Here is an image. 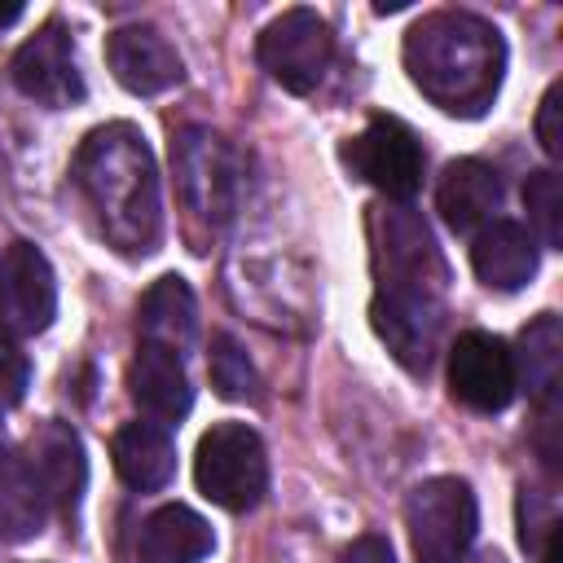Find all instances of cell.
<instances>
[{
    "label": "cell",
    "mask_w": 563,
    "mask_h": 563,
    "mask_svg": "<svg viewBox=\"0 0 563 563\" xmlns=\"http://www.w3.org/2000/svg\"><path fill=\"white\" fill-rule=\"evenodd\" d=\"M194 334H198V303H194V290L185 277L167 273L158 277L145 295H141V308H136V339L150 343V347H167L176 356H185L194 347Z\"/></svg>",
    "instance_id": "e0dca14e"
},
{
    "label": "cell",
    "mask_w": 563,
    "mask_h": 563,
    "mask_svg": "<svg viewBox=\"0 0 563 563\" xmlns=\"http://www.w3.org/2000/svg\"><path fill=\"white\" fill-rule=\"evenodd\" d=\"M405 528L418 563H457L479 528V506L466 479L435 475L409 488L405 497Z\"/></svg>",
    "instance_id": "277c9868"
},
{
    "label": "cell",
    "mask_w": 563,
    "mask_h": 563,
    "mask_svg": "<svg viewBox=\"0 0 563 563\" xmlns=\"http://www.w3.org/2000/svg\"><path fill=\"white\" fill-rule=\"evenodd\" d=\"M523 207H528V233L541 238V246L559 251L563 246V180L559 172H532L523 180Z\"/></svg>",
    "instance_id": "7402d4cb"
},
{
    "label": "cell",
    "mask_w": 563,
    "mask_h": 563,
    "mask_svg": "<svg viewBox=\"0 0 563 563\" xmlns=\"http://www.w3.org/2000/svg\"><path fill=\"white\" fill-rule=\"evenodd\" d=\"M563 101V84H550L545 97H541V110H537V141L550 158H563V132H559V106Z\"/></svg>",
    "instance_id": "d4e9b609"
},
{
    "label": "cell",
    "mask_w": 563,
    "mask_h": 563,
    "mask_svg": "<svg viewBox=\"0 0 563 563\" xmlns=\"http://www.w3.org/2000/svg\"><path fill=\"white\" fill-rule=\"evenodd\" d=\"M136 550H141V563H202L216 550V532L198 510L172 501L141 523Z\"/></svg>",
    "instance_id": "d6986e66"
},
{
    "label": "cell",
    "mask_w": 563,
    "mask_h": 563,
    "mask_svg": "<svg viewBox=\"0 0 563 563\" xmlns=\"http://www.w3.org/2000/svg\"><path fill=\"white\" fill-rule=\"evenodd\" d=\"M449 391L475 413H501L519 391L510 347L488 330L457 334L449 347Z\"/></svg>",
    "instance_id": "30bf717a"
},
{
    "label": "cell",
    "mask_w": 563,
    "mask_h": 563,
    "mask_svg": "<svg viewBox=\"0 0 563 563\" xmlns=\"http://www.w3.org/2000/svg\"><path fill=\"white\" fill-rule=\"evenodd\" d=\"M471 268L488 290H523L537 273V238L515 220H493L475 233Z\"/></svg>",
    "instance_id": "2e32d148"
},
{
    "label": "cell",
    "mask_w": 563,
    "mask_h": 563,
    "mask_svg": "<svg viewBox=\"0 0 563 563\" xmlns=\"http://www.w3.org/2000/svg\"><path fill=\"white\" fill-rule=\"evenodd\" d=\"M128 391L158 427L180 422L194 409V387H189V374H185V356H176L167 347L136 343V356L128 365Z\"/></svg>",
    "instance_id": "5bb4252c"
},
{
    "label": "cell",
    "mask_w": 563,
    "mask_h": 563,
    "mask_svg": "<svg viewBox=\"0 0 563 563\" xmlns=\"http://www.w3.org/2000/svg\"><path fill=\"white\" fill-rule=\"evenodd\" d=\"M194 479L207 501L220 510H255L268 493V457L264 440L246 422H216L194 453Z\"/></svg>",
    "instance_id": "3957f363"
},
{
    "label": "cell",
    "mask_w": 563,
    "mask_h": 563,
    "mask_svg": "<svg viewBox=\"0 0 563 563\" xmlns=\"http://www.w3.org/2000/svg\"><path fill=\"white\" fill-rule=\"evenodd\" d=\"M440 290L444 286H422V282H378V295L369 303L374 334L409 374H427L431 365L440 321H444Z\"/></svg>",
    "instance_id": "8992f818"
},
{
    "label": "cell",
    "mask_w": 563,
    "mask_h": 563,
    "mask_svg": "<svg viewBox=\"0 0 563 563\" xmlns=\"http://www.w3.org/2000/svg\"><path fill=\"white\" fill-rule=\"evenodd\" d=\"M334 57V35L317 9H286L260 31V66L295 97H308Z\"/></svg>",
    "instance_id": "52a82bcc"
},
{
    "label": "cell",
    "mask_w": 563,
    "mask_h": 563,
    "mask_svg": "<svg viewBox=\"0 0 563 563\" xmlns=\"http://www.w3.org/2000/svg\"><path fill=\"white\" fill-rule=\"evenodd\" d=\"M57 317V282L48 255L18 238L0 251V325L13 334H40Z\"/></svg>",
    "instance_id": "9c48e42d"
},
{
    "label": "cell",
    "mask_w": 563,
    "mask_h": 563,
    "mask_svg": "<svg viewBox=\"0 0 563 563\" xmlns=\"http://www.w3.org/2000/svg\"><path fill=\"white\" fill-rule=\"evenodd\" d=\"M26 387H31V361H26V352L13 343V334L0 330V409L22 405Z\"/></svg>",
    "instance_id": "cb8c5ba5"
},
{
    "label": "cell",
    "mask_w": 563,
    "mask_h": 563,
    "mask_svg": "<svg viewBox=\"0 0 563 563\" xmlns=\"http://www.w3.org/2000/svg\"><path fill=\"white\" fill-rule=\"evenodd\" d=\"M207 369H211L216 396H224V400H251V405L260 400L255 365L246 361V352L238 347L233 334H216V339H211V361H207Z\"/></svg>",
    "instance_id": "603a6c76"
},
{
    "label": "cell",
    "mask_w": 563,
    "mask_h": 563,
    "mask_svg": "<svg viewBox=\"0 0 563 563\" xmlns=\"http://www.w3.org/2000/svg\"><path fill=\"white\" fill-rule=\"evenodd\" d=\"M471 563H506V559H501V554H497V550H479V554H475V559H471Z\"/></svg>",
    "instance_id": "83f0119b"
},
{
    "label": "cell",
    "mask_w": 563,
    "mask_h": 563,
    "mask_svg": "<svg viewBox=\"0 0 563 563\" xmlns=\"http://www.w3.org/2000/svg\"><path fill=\"white\" fill-rule=\"evenodd\" d=\"M75 180L97 211L106 242L123 255H150L163 233L158 167L132 123H101L75 150Z\"/></svg>",
    "instance_id": "6da1fadb"
},
{
    "label": "cell",
    "mask_w": 563,
    "mask_h": 563,
    "mask_svg": "<svg viewBox=\"0 0 563 563\" xmlns=\"http://www.w3.org/2000/svg\"><path fill=\"white\" fill-rule=\"evenodd\" d=\"M435 207L453 233H475L501 207V176L479 158H453L440 176Z\"/></svg>",
    "instance_id": "9a60e30c"
},
{
    "label": "cell",
    "mask_w": 563,
    "mask_h": 563,
    "mask_svg": "<svg viewBox=\"0 0 563 563\" xmlns=\"http://www.w3.org/2000/svg\"><path fill=\"white\" fill-rule=\"evenodd\" d=\"M339 563H396V559H391V541H387V537L365 532V537H356V541L339 554Z\"/></svg>",
    "instance_id": "484cf974"
},
{
    "label": "cell",
    "mask_w": 563,
    "mask_h": 563,
    "mask_svg": "<svg viewBox=\"0 0 563 563\" xmlns=\"http://www.w3.org/2000/svg\"><path fill=\"white\" fill-rule=\"evenodd\" d=\"M48 519V497L18 453H0V541L18 545L44 532Z\"/></svg>",
    "instance_id": "ffe728a7"
},
{
    "label": "cell",
    "mask_w": 563,
    "mask_h": 563,
    "mask_svg": "<svg viewBox=\"0 0 563 563\" xmlns=\"http://www.w3.org/2000/svg\"><path fill=\"white\" fill-rule=\"evenodd\" d=\"M106 62H110L114 79L136 97H154L185 79L180 53L154 26H119L106 40Z\"/></svg>",
    "instance_id": "4fadbf2b"
},
{
    "label": "cell",
    "mask_w": 563,
    "mask_h": 563,
    "mask_svg": "<svg viewBox=\"0 0 563 563\" xmlns=\"http://www.w3.org/2000/svg\"><path fill=\"white\" fill-rule=\"evenodd\" d=\"M13 88L48 110H62V106H79L84 101V75H79V62H75V44H70V31L62 22H44L18 53H13Z\"/></svg>",
    "instance_id": "8fae6325"
},
{
    "label": "cell",
    "mask_w": 563,
    "mask_h": 563,
    "mask_svg": "<svg viewBox=\"0 0 563 563\" xmlns=\"http://www.w3.org/2000/svg\"><path fill=\"white\" fill-rule=\"evenodd\" d=\"M114 471L136 493H158L176 475V444L158 422H123L110 444Z\"/></svg>",
    "instance_id": "ac0fdd59"
},
{
    "label": "cell",
    "mask_w": 563,
    "mask_h": 563,
    "mask_svg": "<svg viewBox=\"0 0 563 563\" xmlns=\"http://www.w3.org/2000/svg\"><path fill=\"white\" fill-rule=\"evenodd\" d=\"M515 361V383H523L532 396L554 400L559 387V365H563V330L554 312H541L537 321L523 325L519 334V352H510Z\"/></svg>",
    "instance_id": "44dd1931"
},
{
    "label": "cell",
    "mask_w": 563,
    "mask_h": 563,
    "mask_svg": "<svg viewBox=\"0 0 563 563\" xmlns=\"http://www.w3.org/2000/svg\"><path fill=\"white\" fill-rule=\"evenodd\" d=\"M405 70L413 88L435 101L440 110L457 119H479L506 70V40L493 22L462 13V9H440L422 22L409 26L405 35Z\"/></svg>",
    "instance_id": "7a4b0ae2"
},
{
    "label": "cell",
    "mask_w": 563,
    "mask_h": 563,
    "mask_svg": "<svg viewBox=\"0 0 563 563\" xmlns=\"http://www.w3.org/2000/svg\"><path fill=\"white\" fill-rule=\"evenodd\" d=\"M343 163L391 202H409L422 185V145L413 128L391 114H374L365 132L343 145Z\"/></svg>",
    "instance_id": "ba28073f"
},
{
    "label": "cell",
    "mask_w": 563,
    "mask_h": 563,
    "mask_svg": "<svg viewBox=\"0 0 563 563\" xmlns=\"http://www.w3.org/2000/svg\"><path fill=\"white\" fill-rule=\"evenodd\" d=\"M22 457L35 471V479L48 497V510H57L70 523L79 515V501H84V488H88V457H84L79 431L62 418H44L31 431Z\"/></svg>",
    "instance_id": "7c38bea8"
},
{
    "label": "cell",
    "mask_w": 563,
    "mask_h": 563,
    "mask_svg": "<svg viewBox=\"0 0 563 563\" xmlns=\"http://www.w3.org/2000/svg\"><path fill=\"white\" fill-rule=\"evenodd\" d=\"M4 413V409H0ZM0 453H4V418H0Z\"/></svg>",
    "instance_id": "f1b7e54d"
},
{
    "label": "cell",
    "mask_w": 563,
    "mask_h": 563,
    "mask_svg": "<svg viewBox=\"0 0 563 563\" xmlns=\"http://www.w3.org/2000/svg\"><path fill=\"white\" fill-rule=\"evenodd\" d=\"M172 172H176V189L180 202L211 229L229 224L238 211V158L224 145V136H216L211 128H185L172 141Z\"/></svg>",
    "instance_id": "5b68a950"
},
{
    "label": "cell",
    "mask_w": 563,
    "mask_h": 563,
    "mask_svg": "<svg viewBox=\"0 0 563 563\" xmlns=\"http://www.w3.org/2000/svg\"><path fill=\"white\" fill-rule=\"evenodd\" d=\"M22 18V4H0V26H13Z\"/></svg>",
    "instance_id": "4316f807"
}]
</instances>
